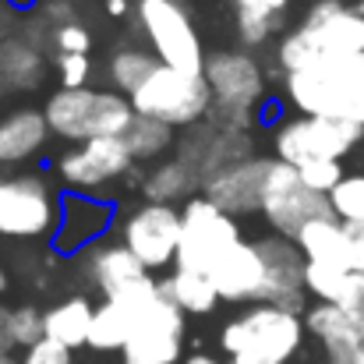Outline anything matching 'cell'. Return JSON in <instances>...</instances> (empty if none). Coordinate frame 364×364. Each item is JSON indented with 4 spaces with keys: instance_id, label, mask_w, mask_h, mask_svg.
Returning <instances> with one entry per match:
<instances>
[{
    "instance_id": "1",
    "label": "cell",
    "mask_w": 364,
    "mask_h": 364,
    "mask_svg": "<svg viewBox=\"0 0 364 364\" xmlns=\"http://www.w3.org/2000/svg\"><path fill=\"white\" fill-rule=\"evenodd\" d=\"M283 100L301 117H329L364 127V53L322 57L283 75Z\"/></svg>"
},
{
    "instance_id": "2",
    "label": "cell",
    "mask_w": 364,
    "mask_h": 364,
    "mask_svg": "<svg viewBox=\"0 0 364 364\" xmlns=\"http://www.w3.org/2000/svg\"><path fill=\"white\" fill-rule=\"evenodd\" d=\"M364 53V14L343 0H315L304 21L287 32L276 46V64L294 75L322 57H358Z\"/></svg>"
},
{
    "instance_id": "3",
    "label": "cell",
    "mask_w": 364,
    "mask_h": 364,
    "mask_svg": "<svg viewBox=\"0 0 364 364\" xmlns=\"http://www.w3.org/2000/svg\"><path fill=\"white\" fill-rule=\"evenodd\" d=\"M304 315L276 304H251L223 326L220 347L227 364H290L304 343Z\"/></svg>"
},
{
    "instance_id": "4",
    "label": "cell",
    "mask_w": 364,
    "mask_h": 364,
    "mask_svg": "<svg viewBox=\"0 0 364 364\" xmlns=\"http://www.w3.org/2000/svg\"><path fill=\"white\" fill-rule=\"evenodd\" d=\"M50 134L64 141H92V138H124V131L134 121L131 100L117 89H57L46 107Z\"/></svg>"
},
{
    "instance_id": "5",
    "label": "cell",
    "mask_w": 364,
    "mask_h": 364,
    "mask_svg": "<svg viewBox=\"0 0 364 364\" xmlns=\"http://www.w3.org/2000/svg\"><path fill=\"white\" fill-rule=\"evenodd\" d=\"M205 85L213 92L209 121L247 131L255 124V110L265 100V71L247 50H216L205 57Z\"/></svg>"
},
{
    "instance_id": "6",
    "label": "cell",
    "mask_w": 364,
    "mask_h": 364,
    "mask_svg": "<svg viewBox=\"0 0 364 364\" xmlns=\"http://www.w3.org/2000/svg\"><path fill=\"white\" fill-rule=\"evenodd\" d=\"M134 18L159 64L202 75L209 53L184 0H134Z\"/></svg>"
},
{
    "instance_id": "7",
    "label": "cell",
    "mask_w": 364,
    "mask_h": 364,
    "mask_svg": "<svg viewBox=\"0 0 364 364\" xmlns=\"http://www.w3.org/2000/svg\"><path fill=\"white\" fill-rule=\"evenodd\" d=\"M184 311L163 294L159 279H145L138 294V311L131 336L124 343V361L138 364H177L184 354Z\"/></svg>"
},
{
    "instance_id": "8",
    "label": "cell",
    "mask_w": 364,
    "mask_h": 364,
    "mask_svg": "<svg viewBox=\"0 0 364 364\" xmlns=\"http://www.w3.org/2000/svg\"><path fill=\"white\" fill-rule=\"evenodd\" d=\"M131 107L138 117H156L170 124L173 131H188L195 124L209 121L213 92L205 85V75H188V71L159 64L145 78V85L131 96Z\"/></svg>"
},
{
    "instance_id": "9",
    "label": "cell",
    "mask_w": 364,
    "mask_h": 364,
    "mask_svg": "<svg viewBox=\"0 0 364 364\" xmlns=\"http://www.w3.org/2000/svg\"><path fill=\"white\" fill-rule=\"evenodd\" d=\"M60 202L39 173H0V237L39 241L53 237Z\"/></svg>"
},
{
    "instance_id": "10",
    "label": "cell",
    "mask_w": 364,
    "mask_h": 364,
    "mask_svg": "<svg viewBox=\"0 0 364 364\" xmlns=\"http://www.w3.org/2000/svg\"><path fill=\"white\" fill-rule=\"evenodd\" d=\"M241 241L244 234L237 216L223 213L205 195H195L191 202L181 205V247H177L181 269H198L209 276V269Z\"/></svg>"
},
{
    "instance_id": "11",
    "label": "cell",
    "mask_w": 364,
    "mask_h": 364,
    "mask_svg": "<svg viewBox=\"0 0 364 364\" xmlns=\"http://www.w3.org/2000/svg\"><path fill=\"white\" fill-rule=\"evenodd\" d=\"M364 127L347 121H329V117H290L272 131V156L304 166V163H322V159H340L361 145Z\"/></svg>"
},
{
    "instance_id": "12",
    "label": "cell",
    "mask_w": 364,
    "mask_h": 364,
    "mask_svg": "<svg viewBox=\"0 0 364 364\" xmlns=\"http://www.w3.org/2000/svg\"><path fill=\"white\" fill-rule=\"evenodd\" d=\"M262 216H265V223L272 227V234L297 241V234H301L311 220L333 216V209H329V195H318V191H311V188L301 184L297 166L276 159L272 177H269V188H265Z\"/></svg>"
},
{
    "instance_id": "13",
    "label": "cell",
    "mask_w": 364,
    "mask_h": 364,
    "mask_svg": "<svg viewBox=\"0 0 364 364\" xmlns=\"http://www.w3.org/2000/svg\"><path fill=\"white\" fill-rule=\"evenodd\" d=\"M121 244L149 269H170L177 265V247H181V209L159 205V202H141L127 213L121 223Z\"/></svg>"
},
{
    "instance_id": "14",
    "label": "cell",
    "mask_w": 364,
    "mask_h": 364,
    "mask_svg": "<svg viewBox=\"0 0 364 364\" xmlns=\"http://www.w3.org/2000/svg\"><path fill=\"white\" fill-rule=\"evenodd\" d=\"M134 159L124 145V138H92L75 149H68L57 159V177L75 195H96L131 173Z\"/></svg>"
},
{
    "instance_id": "15",
    "label": "cell",
    "mask_w": 364,
    "mask_h": 364,
    "mask_svg": "<svg viewBox=\"0 0 364 364\" xmlns=\"http://www.w3.org/2000/svg\"><path fill=\"white\" fill-rule=\"evenodd\" d=\"M258 244V255L265 262V283H262V297L258 304H276L287 311L304 315L308 311V287H304V251L297 247V241L269 234Z\"/></svg>"
},
{
    "instance_id": "16",
    "label": "cell",
    "mask_w": 364,
    "mask_h": 364,
    "mask_svg": "<svg viewBox=\"0 0 364 364\" xmlns=\"http://www.w3.org/2000/svg\"><path fill=\"white\" fill-rule=\"evenodd\" d=\"M173 149H177L173 156L184 159L202 177V184H205L213 173H220V170H227V166H234V163H241V159L251 156V134L223 127L216 121H202L195 127H188L177 138Z\"/></svg>"
},
{
    "instance_id": "17",
    "label": "cell",
    "mask_w": 364,
    "mask_h": 364,
    "mask_svg": "<svg viewBox=\"0 0 364 364\" xmlns=\"http://www.w3.org/2000/svg\"><path fill=\"white\" fill-rule=\"evenodd\" d=\"M272 166H276V156H247L241 163H234V166L213 173V177L202 184V195H205L209 202H216L223 213L237 216V220H241V216H251V213H262Z\"/></svg>"
},
{
    "instance_id": "18",
    "label": "cell",
    "mask_w": 364,
    "mask_h": 364,
    "mask_svg": "<svg viewBox=\"0 0 364 364\" xmlns=\"http://www.w3.org/2000/svg\"><path fill=\"white\" fill-rule=\"evenodd\" d=\"M114 209L92 195H75L68 191L60 198V216H57V230H53V247L60 255H75V251H89L92 244L110 230Z\"/></svg>"
},
{
    "instance_id": "19",
    "label": "cell",
    "mask_w": 364,
    "mask_h": 364,
    "mask_svg": "<svg viewBox=\"0 0 364 364\" xmlns=\"http://www.w3.org/2000/svg\"><path fill=\"white\" fill-rule=\"evenodd\" d=\"M304 329L326 347L329 364H354L364 347V315L315 301L304 311Z\"/></svg>"
},
{
    "instance_id": "20",
    "label": "cell",
    "mask_w": 364,
    "mask_h": 364,
    "mask_svg": "<svg viewBox=\"0 0 364 364\" xmlns=\"http://www.w3.org/2000/svg\"><path fill=\"white\" fill-rule=\"evenodd\" d=\"M209 279L220 294V301H234V304H258L262 297V283H265V262L258 255L255 241L234 244L213 269Z\"/></svg>"
},
{
    "instance_id": "21",
    "label": "cell",
    "mask_w": 364,
    "mask_h": 364,
    "mask_svg": "<svg viewBox=\"0 0 364 364\" xmlns=\"http://www.w3.org/2000/svg\"><path fill=\"white\" fill-rule=\"evenodd\" d=\"M85 272L100 287L103 297H121L124 290L138 287L152 272L124 247L121 241H100L85 251Z\"/></svg>"
},
{
    "instance_id": "22",
    "label": "cell",
    "mask_w": 364,
    "mask_h": 364,
    "mask_svg": "<svg viewBox=\"0 0 364 364\" xmlns=\"http://www.w3.org/2000/svg\"><path fill=\"white\" fill-rule=\"evenodd\" d=\"M50 141V124L43 110L21 107L0 117V166H18L39 159Z\"/></svg>"
},
{
    "instance_id": "23",
    "label": "cell",
    "mask_w": 364,
    "mask_h": 364,
    "mask_svg": "<svg viewBox=\"0 0 364 364\" xmlns=\"http://www.w3.org/2000/svg\"><path fill=\"white\" fill-rule=\"evenodd\" d=\"M304 287H308V297L322 304H336V308L364 315V272L343 269V265H326V262H308Z\"/></svg>"
},
{
    "instance_id": "24",
    "label": "cell",
    "mask_w": 364,
    "mask_h": 364,
    "mask_svg": "<svg viewBox=\"0 0 364 364\" xmlns=\"http://www.w3.org/2000/svg\"><path fill=\"white\" fill-rule=\"evenodd\" d=\"M141 195L145 202H159V205H184L195 195H202V177L177 156L159 159L149 166V173L141 177Z\"/></svg>"
},
{
    "instance_id": "25",
    "label": "cell",
    "mask_w": 364,
    "mask_h": 364,
    "mask_svg": "<svg viewBox=\"0 0 364 364\" xmlns=\"http://www.w3.org/2000/svg\"><path fill=\"white\" fill-rule=\"evenodd\" d=\"M145 279L131 290H124L121 297H107L96 315H92V329H89V347L92 350H124L131 326H134V311H138V294H141Z\"/></svg>"
},
{
    "instance_id": "26",
    "label": "cell",
    "mask_w": 364,
    "mask_h": 364,
    "mask_svg": "<svg viewBox=\"0 0 364 364\" xmlns=\"http://www.w3.org/2000/svg\"><path fill=\"white\" fill-rule=\"evenodd\" d=\"M46 78V57L32 39L4 36L0 39V85L11 92H32Z\"/></svg>"
},
{
    "instance_id": "27",
    "label": "cell",
    "mask_w": 364,
    "mask_h": 364,
    "mask_svg": "<svg viewBox=\"0 0 364 364\" xmlns=\"http://www.w3.org/2000/svg\"><path fill=\"white\" fill-rule=\"evenodd\" d=\"M92 315H96V304L89 297H68V301L53 304L50 311H43V333H46V340H57L68 350L89 347Z\"/></svg>"
},
{
    "instance_id": "28",
    "label": "cell",
    "mask_w": 364,
    "mask_h": 364,
    "mask_svg": "<svg viewBox=\"0 0 364 364\" xmlns=\"http://www.w3.org/2000/svg\"><path fill=\"white\" fill-rule=\"evenodd\" d=\"M297 247L304 251L308 262H326V265H343L350 269V234L336 216H318L311 220L301 234Z\"/></svg>"
},
{
    "instance_id": "29",
    "label": "cell",
    "mask_w": 364,
    "mask_h": 364,
    "mask_svg": "<svg viewBox=\"0 0 364 364\" xmlns=\"http://www.w3.org/2000/svg\"><path fill=\"white\" fill-rule=\"evenodd\" d=\"M163 294L184 311V315H209L220 304V294L213 287V279L198 269H181L173 265V272L166 279H159Z\"/></svg>"
},
{
    "instance_id": "30",
    "label": "cell",
    "mask_w": 364,
    "mask_h": 364,
    "mask_svg": "<svg viewBox=\"0 0 364 364\" xmlns=\"http://www.w3.org/2000/svg\"><path fill=\"white\" fill-rule=\"evenodd\" d=\"M156 68H159V60H156L152 50H145V46H121V50H114L110 60H107L110 89H117L121 96L131 100V96L145 85V78H149Z\"/></svg>"
},
{
    "instance_id": "31",
    "label": "cell",
    "mask_w": 364,
    "mask_h": 364,
    "mask_svg": "<svg viewBox=\"0 0 364 364\" xmlns=\"http://www.w3.org/2000/svg\"><path fill=\"white\" fill-rule=\"evenodd\" d=\"M124 145H127L134 163H159L177 145V131L170 124L156 121V117H138L134 114L131 127L124 131Z\"/></svg>"
},
{
    "instance_id": "32",
    "label": "cell",
    "mask_w": 364,
    "mask_h": 364,
    "mask_svg": "<svg viewBox=\"0 0 364 364\" xmlns=\"http://www.w3.org/2000/svg\"><path fill=\"white\" fill-rule=\"evenodd\" d=\"M329 209L340 223L364 227V173H343V181L329 191Z\"/></svg>"
},
{
    "instance_id": "33",
    "label": "cell",
    "mask_w": 364,
    "mask_h": 364,
    "mask_svg": "<svg viewBox=\"0 0 364 364\" xmlns=\"http://www.w3.org/2000/svg\"><path fill=\"white\" fill-rule=\"evenodd\" d=\"M4 333H7V343L11 350H28L32 343H39L46 333H43V311L32 308V304H18V308H7V318H4Z\"/></svg>"
},
{
    "instance_id": "34",
    "label": "cell",
    "mask_w": 364,
    "mask_h": 364,
    "mask_svg": "<svg viewBox=\"0 0 364 364\" xmlns=\"http://www.w3.org/2000/svg\"><path fill=\"white\" fill-rule=\"evenodd\" d=\"M234 21H237V36H241L244 46H262V43H269L279 32V21L283 18L255 14V11H234Z\"/></svg>"
},
{
    "instance_id": "35",
    "label": "cell",
    "mask_w": 364,
    "mask_h": 364,
    "mask_svg": "<svg viewBox=\"0 0 364 364\" xmlns=\"http://www.w3.org/2000/svg\"><path fill=\"white\" fill-rule=\"evenodd\" d=\"M297 177L304 188L318 191V195H329L340 181H343V163L340 159H322V163H304L297 166Z\"/></svg>"
},
{
    "instance_id": "36",
    "label": "cell",
    "mask_w": 364,
    "mask_h": 364,
    "mask_svg": "<svg viewBox=\"0 0 364 364\" xmlns=\"http://www.w3.org/2000/svg\"><path fill=\"white\" fill-rule=\"evenodd\" d=\"M57 75L64 89H85L92 78V60L89 53H60L57 57Z\"/></svg>"
},
{
    "instance_id": "37",
    "label": "cell",
    "mask_w": 364,
    "mask_h": 364,
    "mask_svg": "<svg viewBox=\"0 0 364 364\" xmlns=\"http://www.w3.org/2000/svg\"><path fill=\"white\" fill-rule=\"evenodd\" d=\"M53 46H57V53H89L92 36H89L85 25L64 21V25H53Z\"/></svg>"
},
{
    "instance_id": "38",
    "label": "cell",
    "mask_w": 364,
    "mask_h": 364,
    "mask_svg": "<svg viewBox=\"0 0 364 364\" xmlns=\"http://www.w3.org/2000/svg\"><path fill=\"white\" fill-rule=\"evenodd\" d=\"M71 354H75V350H68L64 343L43 336L39 343H32L28 350H21L18 364H71Z\"/></svg>"
},
{
    "instance_id": "39",
    "label": "cell",
    "mask_w": 364,
    "mask_h": 364,
    "mask_svg": "<svg viewBox=\"0 0 364 364\" xmlns=\"http://www.w3.org/2000/svg\"><path fill=\"white\" fill-rule=\"evenodd\" d=\"M294 0H234V11H255V14H272L283 18Z\"/></svg>"
},
{
    "instance_id": "40",
    "label": "cell",
    "mask_w": 364,
    "mask_h": 364,
    "mask_svg": "<svg viewBox=\"0 0 364 364\" xmlns=\"http://www.w3.org/2000/svg\"><path fill=\"white\" fill-rule=\"evenodd\" d=\"M347 234H350V269L364 272V227H347Z\"/></svg>"
},
{
    "instance_id": "41",
    "label": "cell",
    "mask_w": 364,
    "mask_h": 364,
    "mask_svg": "<svg viewBox=\"0 0 364 364\" xmlns=\"http://www.w3.org/2000/svg\"><path fill=\"white\" fill-rule=\"evenodd\" d=\"M131 7H134L131 0H107V11H110L114 18H124V14H127Z\"/></svg>"
},
{
    "instance_id": "42",
    "label": "cell",
    "mask_w": 364,
    "mask_h": 364,
    "mask_svg": "<svg viewBox=\"0 0 364 364\" xmlns=\"http://www.w3.org/2000/svg\"><path fill=\"white\" fill-rule=\"evenodd\" d=\"M184 364H227V361H220L213 354H191V358H184Z\"/></svg>"
},
{
    "instance_id": "43",
    "label": "cell",
    "mask_w": 364,
    "mask_h": 364,
    "mask_svg": "<svg viewBox=\"0 0 364 364\" xmlns=\"http://www.w3.org/2000/svg\"><path fill=\"white\" fill-rule=\"evenodd\" d=\"M4 318H7V308H0V354H11V343H7V333H4Z\"/></svg>"
},
{
    "instance_id": "44",
    "label": "cell",
    "mask_w": 364,
    "mask_h": 364,
    "mask_svg": "<svg viewBox=\"0 0 364 364\" xmlns=\"http://www.w3.org/2000/svg\"><path fill=\"white\" fill-rule=\"evenodd\" d=\"M7 287H11V276H7V269L0 265V297L7 294Z\"/></svg>"
},
{
    "instance_id": "45",
    "label": "cell",
    "mask_w": 364,
    "mask_h": 364,
    "mask_svg": "<svg viewBox=\"0 0 364 364\" xmlns=\"http://www.w3.org/2000/svg\"><path fill=\"white\" fill-rule=\"evenodd\" d=\"M11 4H14V7H18V11H28V7H32V4H36V0H11Z\"/></svg>"
},
{
    "instance_id": "46",
    "label": "cell",
    "mask_w": 364,
    "mask_h": 364,
    "mask_svg": "<svg viewBox=\"0 0 364 364\" xmlns=\"http://www.w3.org/2000/svg\"><path fill=\"white\" fill-rule=\"evenodd\" d=\"M0 364H18V358L14 354H0Z\"/></svg>"
},
{
    "instance_id": "47",
    "label": "cell",
    "mask_w": 364,
    "mask_h": 364,
    "mask_svg": "<svg viewBox=\"0 0 364 364\" xmlns=\"http://www.w3.org/2000/svg\"><path fill=\"white\" fill-rule=\"evenodd\" d=\"M354 364H364V347H361V354H358V361H354Z\"/></svg>"
},
{
    "instance_id": "48",
    "label": "cell",
    "mask_w": 364,
    "mask_h": 364,
    "mask_svg": "<svg viewBox=\"0 0 364 364\" xmlns=\"http://www.w3.org/2000/svg\"><path fill=\"white\" fill-rule=\"evenodd\" d=\"M358 11H361V14H364V0H358Z\"/></svg>"
},
{
    "instance_id": "49",
    "label": "cell",
    "mask_w": 364,
    "mask_h": 364,
    "mask_svg": "<svg viewBox=\"0 0 364 364\" xmlns=\"http://www.w3.org/2000/svg\"><path fill=\"white\" fill-rule=\"evenodd\" d=\"M124 364H138V361H124Z\"/></svg>"
}]
</instances>
